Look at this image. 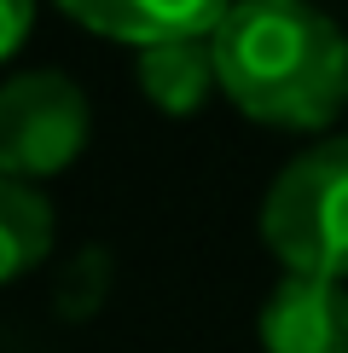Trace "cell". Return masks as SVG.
Here are the masks:
<instances>
[{
	"label": "cell",
	"mask_w": 348,
	"mask_h": 353,
	"mask_svg": "<svg viewBox=\"0 0 348 353\" xmlns=\"http://www.w3.org/2000/svg\"><path fill=\"white\" fill-rule=\"evenodd\" d=\"M105 272H110V261L99 255V249L70 267V278H64V313L70 319H87L99 301H105Z\"/></svg>",
	"instance_id": "8"
},
{
	"label": "cell",
	"mask_w": 348,
	"mask_h": 353,
	"mask_svg": "<svg viewBox=\"0 0 348 353\" xmlns=\"http://www.w3.org/2000/svg\"><path fill=\"white\" fill-rule=\"evenodd\" d=\"M261 353H348V284L284 272L255 319Z\"/></svg>",
	"instance_id": "4"
},
{
	"label": "cell",
	"mask_w": 348,
	"mask_h": 353,
	"mask_svg": "<svg viewBox=\"0 0 348 353\" xmlns=\"http://www.w3.org/2000/svg\"><path fill=\"white\" fill-rule=\"evenodd\" d=\"M139 93L151 99V110H163L168 122H186L221 93V70H215V47L209 41H157L139 47Z\"/></svg>",
	"instance_id": "6"
},
{
	"label": "cell",
	"mask_w": 348,
	"mask_h": 353,
	"mask_svg": "<svg viewBox=\"0 0 348 353\" xmlns=\"http://www.w3.org/2000/svg\"><path fill=\"white\" fill-rule=\"evenodd\" d=\"M52 6L105 41L157 47V41H209L238 0H52Z\"/></svg>",
	"instance_id": "5"
},
{
	"label": "cell",
	"mask_w": 348,
	"mask_h": 353,
	"mask_svg": "<svg viewBox=\"0 0 348 353\" xmlns=\"http://www.w3.org/2000/svg\"><path fill=\"white\" fill-rule=\"evenodd\" d=\"M52 255V203L29 180H0V278L18 284Z\"/></svg>",
	"instance_id": "7"
},
{
	"label": "cell",
	"mask_w": 348,
	"mask_h": 353,
	"mask_svg": "<svg viewBox=\"0 0 348 353\" xmlns=\"http://www.w3.org/2000/svg\"><path fill=\"white\" fill-rule=\"evenodd\" d=\"M261 243L284 272L348 284V134H325L273 174Z\"/></svg>",
	"instance_id": "2"
},
{
	"label": "cell",
	"mask_w": 348,
	"mask_h": 353,
	"mask_svg": "<svg viewBox=\"0 0 348 353\" xmlns=\"http://www.w3.org/2000/svg\"><path fill=\"white\" fill-rule=\"evenodd\" d=\"M93 105L64 70H18L0 87V174L52 180L87 151Z\"/></svg>",
	"instance_id": "3"
},
{
	"label": "cell",
	"mask_w": 348,
	"mask_h": 353,
	"mask_svg": "<svg viewBox=\"0 0 348 353\" xmlns=\"http://www.w3.org/2000/svg\"><path fill=\"white\" fill-rule=\"evenodd\" d=\"M29 29H35V0H6V6H0V52L18 58Z\"/></svg>",
	"instance_id": "9"
},
{
	"label": "cell",
	"mask_w": 348,
	"mask_h": 353,
	"mask_svg": "<svg viewBox=\"0 0 348 353\" xmlns=\"http://www.w3.org/2000/svg\"><path fill=\"white\" fill-rule=\"evenodd\" d=\"M209 47L232 110L261 128L325 134L348 110V29L313 0H238Z\"/></svg>",
	"instance_id": "1"
}]
</instances>
